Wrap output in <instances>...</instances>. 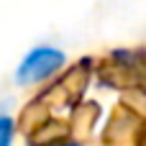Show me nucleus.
I'll list each match as a JSON object with an SVG mask.
<instances>
[{"instance_id":"f257e3e1","label":"nucleus","mask_w":146,"mask_h":146,"mask_svg":"<svg viewBox=\"0 0 146 146\" xmlns=\"http://www.w3.org/2000/svg\"><path fill=\"white\" fill-rule=\"evenodd\" d=\"M64 64V54L59 49H51V46H36L31 49L23 62L18 64L15 69V80L21 85H36L46 77H51L54 72H59Z\"/></svg>"},{"instance_id":"f03ea898","label":"nucleus","mask_w":146,"mask_h":146,"mask_svg":"<svg viewBox=\"0 0 146 146\" xmlns=\"http://www.w3.org/2000/svg\"><path fill=\"white\" fill-rule=\"evenodd\" d=\"M13 133H15V123L8 113H0V146L13 144Z\"/></svg>"}]
</instances>
